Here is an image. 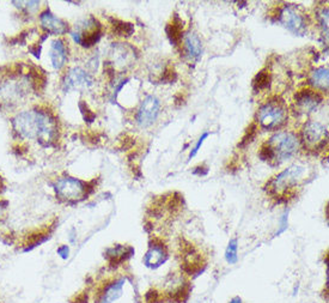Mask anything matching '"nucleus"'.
<instances>
[{"label": "nucleus", "mask_w": 329, "mask_h": 303, "mask_svg": "<svg viewBox=\"0 0 329 303\" xmlns=\"http://www.w3.org/2000/svg\"><path fill=\"white\" fill-rule=\"evenodd\" d=\"M183 52L186 59L190 63H197L201 58V41L194 32H188L183 37Z\"/></svg>", "instance_id": "dca6fc26"}, {"label": "nucleus", "mask_w": 329, "mask_h": 303, "mask_svg": "<svg viewBox=\"0 0 329 303\" xmlns=\"http://www.w3.org/2000/svg\"><path fill=\"white\" fill-rule=\"evenodd\" d=\"M168 259V252L166 247L160 241H154L150 244L145 257H144V264L149 269H158L163 265Z\"/></svg>", "instance_id": "2eb2a0df"}, {"label": "nucleus", "mask_w": 329, "mask_h": 303, "mask_svg": "<svg viewBox=\"0 0 329 303\" xmlns=\"http://www.w3.org/2000/svg\"><path fill=\"white\" fill-rule=\"evenodd\" d=\"M177 79V73L176 71L173 70V67L168 66L165 67V70L163 72L161 77V82L165 83V84H170V83H173Z\"/></svg>", "instance_id": "bb28decb"}, {"label": "nucleus", "mask_w": 329, "mask_h": 303, "mask_svg": "<svg viewBox=\"0 0 329 303\" xmlns=\"http://www.w3.org/2000/svg\"><path fill=\"white\" fill-rule=\"evenodd\" d=\"M270 83H272V73H270V71L266 67L258 72V74L253 79V88L258 92L263 91V90H267L269 88Z\"/></svg>", "instance_id": "4be33fe9"}, {"label": "nucleus", "mask_w": 329, "mask_h": 303, "mask_svg": "<svg viewBox=\"0 0 329 303\" xmlns=\"http://www.w3.org/2000/svg\"><path fill=\"white\" fill-rule=\"evenodd\" d=\"M91 188H93L91 183L84 182L79 179L70 178V176L56 180L55 185H54L56 197L60 200L67 201V203H75V201L83 200L91 192Z\"/></svg>", "instance_id": "20e7f679"}, {"label": "nucleus", "mask_w": 329, "mask_h": 303, "mask_svg": "<svg viewBox=\"0 0 329 303\" xmlns=\"http://www.w3.org/2000/svg\"><path fill=\"white\" fill-rule=\"evenodd\" d=\"M256 135H258V126H256V124H250L249 125V127L245 129V133L244 136L242 137L241 142L238 143V147L243 149V147L248 146L249 144L255 139Z\"/></svg>", "instance_id": "393cba45"}, {"label": "nucleus", "mask_w": 329, "mask_h": 303, "mask_svg": "<svg viewBox=\"0 0 329 303\" xmlns=\"http://www.w3.org/2000/svg\"><path fill=\"white\" fill-rule=\"evenodd\" d=\"M133 50L128 48L124 43H114L113 49H111V67H115V65L120 67H125L127 65H131L133 59Z\"/></svg>", "instance_id": "f3484780"}, {"label": "nucleus", "mask_w": 329, "mask_h": 303, "mask_svg": "<svg viewBox=\"0 0 329 303\" xmlns=\"http://www.w3.org/2000/svg\"><path fill=\"white\" fill-rule=\"evenodd\" d=\"M13 131L22 139L37 140L43 146H50L59 137V126L54 115L47 109L24 110L12 120Z\"/></svg>", "instance_id": "f257e3e1"}, {"label": "nucleus", "mask_w": 329, "mask_h": 303, "mask_svg": "<svg viewBox=\"0 0 329 303\" xmlns=\"http://www.w3.org/2000/svg\"><path fill=\"white\" fill-rule=\"evenodd\" d=\"M279 21L287 30L296 35H304L308 29L305 13L296 5H286L280 10Z\"/></svg>", "instance_id": "0eeeda50"}, {"label": "nucleus", "mask_w": 329, "mask_h": 303, "mask_svg": "<svg viewBox=\"0 0 329 303\" xmlns=\"http://www.w3.org/2000/svg\"><path fill=\"white\" fill-rule=\"evenodd\" d=\"M287 228H288V210L285 211L284 215L281 216L280 223H279V229H278V232L276 233V236L281 235V234H283Z\"/></svg>", "instance_id": "c756f323"}, {"label": "nucleus", "mask_w": 329, "mask_h": 303, "mask_svg": "<svg viewBox=\"0 0 329 303\" xmlns=\"http://www.w3.org/2000/svg\"><path fill=\"white\" fill-rule=\"evenodd\" d=\"M306 168L303 165H291L280 174H278L276 178L270 180L267 183L268 192L276 196H286L288 191L298 186L303 180L305 179Z\"/></svg>", "instance_id": "7ed1b4c3"}, {"label": "nucleus", "mask_w": 329, "mask_h": 303, "mask_svg": "<svg viewBox=\"0 0 329 303\" xmlns=\"http://www.w3.org/2000/svg\"><path fill=\"white\" fill-rule=\"evenodd\" d=\"M225 259L227 264L234 265L238 260V242L236 239H231L225 251Z\"/></svg>", "instance_id": "b1692460"}, {"label": "nucleus", "mask_w": 329, "mask_h": 303, "mask_svg": "<svg viewBox=\"0 0 329 303\" xmlns=\"http://www.w3.org/2000/svg\"><path fill=\"white\" fill-rule=\"evenodd\" d=\"M328 78H329L328 68L327 67H320V68H316V70H314L312 72V74H310V78H309V82H310V84H312L313 86H315L316 89H321V90H324V91H327L328 90Z\"/></svg>", "instance_id": "412c9836"}, {"label": "nucleus", "mask_w": 329, "mask_h": 303, "mask_svg": "<svg viewBox=\"0 0 329 303\" xmlns=\"http://www.w3.org/2000/svg\"><path fill=\"white\" fill-rule=\"evenodd\" d=\"M303 143L310 151H321L328 143L327 128L320 122L309 121L302 129Z\"/></svg>", "instance_id": "6e6552de"}, {"label": "nucleus", "mask_w": 329, "mask_h": 303, "mask_svg": "<svg viewBox=\"0 0 329 303\" xmlns=\"http://www.w3.org/2000/svg\"><path fill=\"white\" fill-rule=\"evenodd\" d=\"M160 101H158L154 96H147L143 100L140 108L137 114V120H138L139 125L143 127H149L156 121V119L160 114Z\"/></svg>", "instance_id": "f8f14e48"}, {"label": "nucleus", "mask_w": 329, "mask_h": 303, "mask_svg": "<svg viewBox=\"0 0 329 303\" xmlns=\"http://www.w3.org/2000/svg\"><path fill=\"white\" fill-rule=\"evenodd\" d=\"M133 303H140V302H139V301H134Z\"/></svg>", "instance_id": "e433bc0d"}, {"label": "nucleus", "mask_w": 329, "mask_h": 303, "mask_svg": "<svg viewBox=\"0 0 329 303\" xmlns=\"http://www.w3.org/2000/svg\"><path fill=\"white\" fill-rule=\"evenodd\" d=\"M256 119L263 129L277 131L286 124L288 119L286 104L279 97H274L260 108Z\"/></svg>", "instance_id": "f03ea898"}, {"label": "nucleus", "mask_w": 329, "mask_h": 303, "mask_svg": "<svg viewBox=\"0 0 329 303\" xmlns=\"http://www.w3.org/2000/svg\"><path fill=\"white\" fill-rule=\"evenodd\" d=\"M322 96L319 92L310 89L299 90L295 93L294 101L297 110L302 114H309L316 110L321 103H322Z\"/></svg>", "instance_id": "9b49d317"}, {"label": "nucleus", "mask_w": 329, "mask_h": 303, "mask_svg": "<svg viewBox=\"0 0 329 303\" xmlns=\"http://www.w3.org/2000/svg\"><path fill=\"white\" fill-rule=\"evenodd\" d=\"M29 84L25 79H7L0 84V104L18 103L23 99L25 93L29 90Z\"/></svg>", "instance_id": "1a4fd4ad"}, {"label": "nucleus", "mask_w": 329, "mask_h": 303, "mask_svg": "<svg viewBox=\"0 0 329 303\" xmlns=\"http://www.w3.org/2000/svg\"><path fill=\"white\" fill-rule=\"evenodd\" d=\"M0 187H2V178H0Z\"/></svg>", "instance_id": "c9c22d12"}, {"label": "nucleus", "mask_w": 329, "mask_h": 303, "mask_svg": "<svg viewBox=\"0 0 329 303\" xmlns=\"http://www.w3.org/2000/svg\"><path fill=\"white\" fill-rule=\"evenodd\" d=\"M208 173V168L207 167H197L193 171V174L199 175V176H204Z\"/></svg>", "instance_id": "473e14b6"}, {"label": "nucleus", "mask_w": 329, "mask_h": 303, "mask_svg": "<svg viewBox=\"0 0 329 303\" xmlns=\"http://www.w3.org/2000/svg\"><path fill=\"white\" fill-rule=\"evenodd\" d=\"M267 144L273 150L274 161L277 164L295 156L301 145L298 137L291 132H278L267 142Z\"/></svg>", "instance_id": "39448f33"}, {"label": "nucleus", "mask_w": 329, "mask_h": 303, "mask_svg": "<svg viewBox=\"0 0 329 303\" xmlns=\"http://www.w3.org/2000/svg\"><path fill=\"white\" fill-rule=\"evenodd\" d=\"M133 253H134V250L132 247L124 246V244H117V246L108 248L104 257L107 258V260L109 261L110 265H120L127 260L128 258H131Z\"/></svg>", "instance_id": "6ab92c4d"}, {"label": "nucleus", "mask_w": 329, "mask_h": 303, "mask_svg": "<svg viewBox=\"0 0 329 303\" xmlns=\"http://www.w3.org/2000/svg\"><path fill=\"white\" fill-rule=\"evenodd\" d=\"M113 32L117 36H120V37H129L133 32H134V27L133 24L128 23V22L119 21L115 20L113 21Z\"/></svg>", "instance_id": "5701e85b"}, {"label": "nucleus", "mask_w": 329, "mask_h": 303, "mask_svg": "<svg viewBox=\"0 0 329 303\" xmlns=\"http://www.w3.org/2000/svg\"><path fill=\"white\" fill-rule=\"evenodd\" d=\"M79 108H81L82 114H83V117H84L85 121H88V122H92L93 120H95V118H96L95 113H92V111L89 109L88 104H86V103L84 102V101H82V102L79 103Z\"/></svg>", "instance_id": "cd10ccee"}, {"label": "nucleus", "mask_w": 329, "mask_h": 303, "mask_svg": "<svg viewBox=\"0 0 329 303\" xmlns=\"http://www.w3.org/2000/svg\"><path fill=\"white\" fill-rule=\"evenodd\" d=\"M126 286V278H118L113 282L104 286L102 291L99 294L96 303H117L124 296V290Z\"/></svg>", "instance_id": "ddd939ff"}, {"label": "nucleus", "mask_w": 329, "mask_h": 303, "mask_svg": "<svg viewBox=\"0 0 329 303\" xmlns=\"http://www.w3.org/2000/svg\"><path fill=\"white\" fill-rule=\"evenodd\" d=\"M40 23L45 31L53 35H64L68 31V24L66 22L56 17L49 10H45L40 14Z\"/></svg>", "instance_id": "4468645a"}, {"label": "nucleus", "mask_w": 329, "mask_h": 303, "mask_svg": "<svg viewBox=\"0 0 329 303\" xmlns=\"http://www.w3.org/2000/svg\"><path fill=\"white\" fill-rule=\"evenodd\" d=\"M74 42L84 48H90L100 41L102 36V25L96 18L90 17L75 24L73 31H71Z\"/></svg>", "instance_id": "423d86ee"}, {"label": "nucleus", "mask_w": 329, "mask_h": 303, "mask_svg": "<svg viewBox=\"0 0 329 303\" xmlns=\"http://www.w3.org/2000/svg\"><path fill=\"white\" fill-rule=\"evenodd\" d=\"M165 32L172 46H179L183 39V22L177 14H173L170 23L166 24Z\"/></svg>", "instance_id": "aec40b11"}, {"label": "nucleus", "mask_w": 329, "mask_h": 303, "mask_svg": "<svg viewBox=\"0 0 329 303\" xmlns=\"http://www.w3.org/2000/svg\"><path fill=\"white\" fill-rule=\"evenodd\" d=\"M4 210H5V207H4V206H3V204H2V203H0V218H2V216H3V212H4Z\"/></svg>", "instance_id": "f704fd0d"}, {"label": "nucleus", "mask_w": 329, "mask_h": 303, "mask_svg": "<svg viewBox=\"0 0 329 303\" xmlns=\"http://www.w3.org/2000/svg\"><path fill=\"white\" fill-rule=\"evenodd\" d=\"M56 253L63 260H67L70 257V247L67 244H61V246L56 250Z\"/></svg>", "instance_id": "2f4dec72"}, {"label": "nucleus", "mask_w": 329, "mask_h": 303, "mask_svg": "<svg viewBox=\"0 0 329 303\" xmlns=\"http://www.w3.org/2000/svg\"><path fill=\"white\" fill-rule=\"evenodd\" d=\"M208 136H209V133H208V132H205V133H202V136L200 137V138H199L198 143H197V145H195V147H194V149H193V151H190V154H189V160H190V158H191V157H194V156H195V155H197V154H198V151H199V150H200L201 145H202V144H204L205 139H206V138H207V137H208Z\"/></svg>", "instance_id": "7c9ffc66"}, {"label": "nucleus", "mask_w": 329, "mask_h": 303, "mask_svg": "<svg viewBox=\"0 0 329 303\" xmlns=\"http://www.w3.org/2000/svg\"><path fill=\"white\" fill-rule=\"evenodd\" d=\"M91 85H92L91 75L81 67L70 68L63 79V88L65 91L89 89Z\"/></svg>", "instance_id": "9d476101"}, {"label": "nucleus", "mask_w": 329, "mask_h": 303, "mask_svg": "<svg viewBox=\"0 0 329 303\" xmlns=\"http://www.w3.org/2000/svg\"><path fill=\"white\" fill-rule=\"evenodd\" d=\"M49 56L53 67L55 68V70H61V68L65 66L67 60V48L63 40L57 39L54 40L52 42L49 50Z\"/></svg>", "instance_id": "a211bd4d"}, {"label": "nucleus", "mask_w": 329, "mask_h": 303, "mask_svg": "<svg viewBox=\"0 0 329 303\" xmlns=\"http://www.w3.org/2000/svg\"><path fill=\"white\" fill-rule=\"evenodd\" d=\"M13 5H17L16 7L24 11L27 14H32L38 10L40 2H12Z\"/></svg>", "instance_id": "a878e982"}, {"label": "nucleus", "mask_w": 329, "mask_h": 303, "mask_svg": "<svg viewBox=\"0 0 329 303\" xmlns=\"http://www.w3.org/2000/svg\"><path fill=\"white\" fill-rule=\"evenodd\" d=\"M157 303H158V302H157Z\"/></svg>", "instance_id": "4c0bfd02"}, {"label": "nucleus", "mask_w": 329, "mask_h": 303, "mask_svg": "<svg viewBox=\"0 0 329 303\" xmlns=\"http://www.w3.org/2000/svg\"><path fill=\"white\" fill-rule=\"evenodd\" d=\"M229 303H242V298H241V297H238V296H236V297H234L233 300H230V302H229Z\"/></svg>", "instance_id": "72a5a7b5"}, {"label": "nucleus", "mask_w": 329, "mask_h": 303, "mask_svg": "<svg viewBox=\"0 0 329 303\" xmlns=\"http://www.w3.org/2000/svg\"><path fill=\"white\" fill-rule=\"evenodd\" d=\"M319 20H320V23H321V27H322L323 31L326 32V36L328 35V9L327 7H323L322 10L320 11L319 13Z\"/></svg>", "instance_id": "c85d7f7f"}]
</instances>
